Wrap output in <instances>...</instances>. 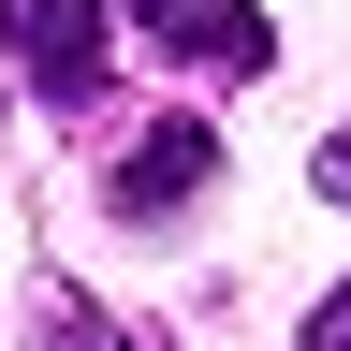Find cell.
Masks as SVG:
<instances>
[{"label":"cell","mask_w":351,"mask_h":351,"mask_svg":"<svg viewBox=\"0 0 351 351\" xmlns=\"http://www.w3.org/2000/svg\"><path fill=\"white\" fill-rule=\"evenodd\" d=\"M307 351H351V293H322V322H307Z\"/></svg>","instance_id":"277c9868"},{"label":"cell","mask_w":351,"mask_h":351,"mask_svg":"<svg viewBox=\"0 0 351 351\" xmlns=\"http://www.w3.org/2000/svg\"><path fill=\"white\" fill-rule=\"evenodd\" d=\"M205 176H219V117H147V132L103 161V205H117V219H176Z\"/></svg>","instance_id":"7a4b0ae2"},{"label":"cell","mask_w":351,"mask_h":351,"mask_svg":"<svg viewBox=\"0 0 351 351\" xmlns=\"http://www.w3.org/2000/svg\"><path fill=\"white\" fill-rule=\"evenodd\" d=\"M0 44H15V73L59 117H88L117 88V0H0Z\"/></svg>","instance_id":"6da1fadb"},{"label":"cell","mask_w":351,"mask_h":351,"mask_svg":"<svg viewBox=\"0 0 351 351\" xmlns=\"http://www.w3.org/2000/svg\"><path fill=\"white\" fill-rule=\"evenodd\" d=\"M307 176H322V205H351V132H337V147H322V161H307Z\"/></svg>","instance_id":"5b68a950"},{"label":"cell","mask_w":351,"mask_h":351,"mask_svg":"<svg viewBox=\"0 0 351 351\" xmlns=\"http://www.w3.org/2000/svg\"><path fill=\"white\" fill-rule=\"evenodd\" d=\"M132 44H161V59H191V73H263L278 59V29H263L249 0H132Z\"/></svg>","instance_id":"3957f363"},{"label":"cell","mask_w":351,"mask_h":351,"mask_svg":"<svg viewBox=\"0 0 351 351\" xmlns=\"http://www.w3.org/2000/svg\"><path fill=\"white\" fill-rule=\"evenodd\" d=\"M59 351H132V337H103V322H59Z\"/></svg>","instance_id":"8992f818"}]
</instances>
